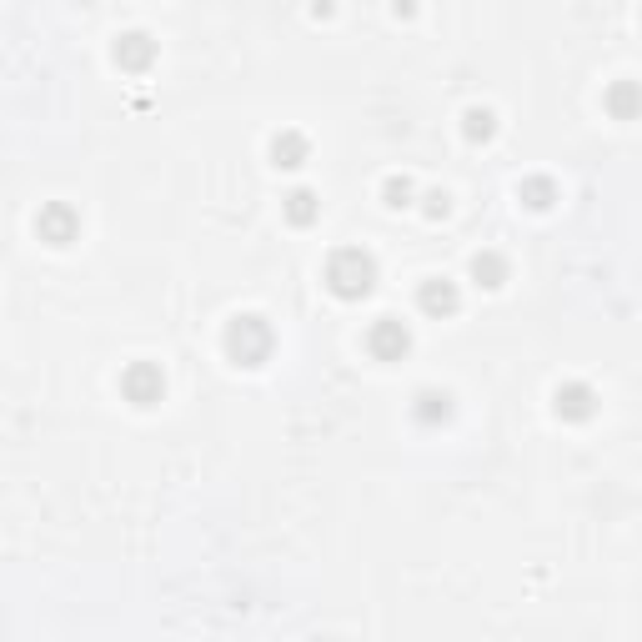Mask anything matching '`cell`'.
Wrapping results in <instances>:
<instances>
[{
	"label": "cell",
	"mask_w": 642,
	"mask_h": 642,
	"mask_svg": "<svg viewBox=\"0 0 642 642\" xmlns=\"http://www.w3.org/2000/svg\"><path fill=\"white\" fill-rule=\"evenodd\" d=\"M552 412H557L562 422H592L597 392H592L587 382H562V387L552 392Z\"/></svg>",
	"instance_id": "obj_7"
},
{
	"label": "cell",
	"mask_w": 642,
	"mask_h": 642,
	"mask_svg": "<svg viewBox=\"0 0 642 642\" xmlns=\"http://www.w3.org/2000/svg\"><path fill=\"white\" fill-rule=\"evenodd\" d=\"M372 286H377V256L372 251H362V246L332 251V261H327V291L332 296L362 301V296H372Z\"/></svg>",
	"instance_id": "obj_1"
},
{
	"label": "cell",
	"mask_w": 642,
	"mask_h": 642,
	"mask_svg": "<svg viewBox=\"0 0 642 642\" xmlns=\"http://www.w3.org/2000/svg\"><path fill=\"white\" fill-rule=\"evenodd\" d=\"M281 206H286V221H291V226H311V221L321 216V201H316V191H306V186H296Z\"/></svg>",
	"instance_id": "obj_13"
},
{
	"label": "cell",
	"mask_w": 642,
	"mask_h": 642,
	"mask_svg": "<svg viewBox=\"0 0 642 642\" xmlns=\"http://www.w3.org/2000/svg\"><path fill=\"white\" fill-rule=\"evenodd\" d=\"M517 201L532 206V211H547V206L557 201V181H552V176H527V181L517 186Z\"/></svg>",
	"instance_id": "obj_12"
},
{
	"label": "cell",
	"mask_w": 642,
	"mask_h": 642,
	"mask_svg": "<svg viewBox=\"0 0 642 642\" xmlns=\"http://www.w3.org/2000/svg\"><path fill=\"white\" fill-rule=\"evenodd\" d=\"M462 136H467L472 146H482V141H492V136H497V116H492L487 106H472V111L462 116Z\"/></svg>",
	"instance_id": "obj_15"
},
{
	"label": "cell",
	"mask_w": 642,
	"mask_h": 642,
	"mask_svg": "<svg viewBox=\"0 0 642 642\" xmlns=\"http://www.w3.org/2000/svg\"><path fill=\"white\" fill-rule=\"evenodd\" d=\"M306 161H311V141H306L301 131H281V136H271V166L296 171V166H306Z\"/></svg>",
	"instance_id": "obj_11"
},
{
	"label": "cell",
	"mask_w": 642,
	"mask_h": 642,
	"mask_svg": "<svg viewBox=\"0 0 642 642\" xmlns=\"http://www.w3.org/2000/svg\"><path fill=\"white\" fill-rule=\"evenodd\" d=\"M602 106H607L612 121H637L642 116V86L637 81H612L602 91Z\"/></svg>",
	"instance_id": "obj_10"
},
{
	"label": "cell",
	"mask_w": 642,
	"mask_h": 642,
	"mask_svg": "<svg viewBox=\"0 0 642 642\" xmlns=\"http://www.w3.org/2000/svg\"><path fill=\"white\" fill-rule=\"evenodd\" d=\"M36 231H41V241H46V246H71V241L81 236V216H76V206L51 201V206H41Z\"/></svg>",
	"instance_id": "obj_5"
},
{
	"label": "cell",
	"mask_w": 642,
	"mask_h": 642,
	"mask_svg": "<svg viewBox=\"0 0 642 642\" xmlns=\"http://www.w3.org/2000/svg\"><path fill=\"white\" fill-rule=\"evenodd\" d=\"M382 201H387L392 211L412 206V181H407V176H387V181H382Z\"/></svg>",
	"instance_id": "obj_16"
},
{
	"label": "cell",
	"mask_w": 642,
	"mask_h": 642,
	"mask_svg": "<svg viewBox=\"0 0 642 642\" xmlns=\"http://www.w3.org/2000/svg\"><path fill=\"white\" fill-rule=\"evenodd\" d=\"M452 392H437V387H427V392H417V402H412V422L417 427H447L452 422Z\"/></svg>",
	"instance_id": "obj_9"
},
{
	"label": "cell",
	"mask_w": 642,
	"mask_h": 642,
	"mask_svg": "<svg viewBox=\"0 0 642 642\" xmlns=\"http://www.w3.org/2000/svg\"><path fill=\"white\" fill-rule=\"evenodd\" d=\"M367 352L377 362H402L412 352V327H407V321H397V316H377L372 327H367Z\"/></svg>",
	"instance_id": "obj_3"
},
{
	"label": "cell",
	"mask_w": 642,
	"mask_h": 642,
	"mask_svg": "<svg viewBox=\"0 0 642 642\" xmlns=\"http://www.w3.org/2000/svg\"><path fill=\"white\" fill-rule=\"evenodd\" d=\"M472 281L487 286V291H497V286L507 281V261H502L497 251H477V256H472Z\"/></svg>",
	"instance_id": "obj_14"
},
{
	"label": "cell",
	"mask_w": 642,
	"mask_h": 642,
	"mask_svg": "<svg viewBox=\"0 0 642 642\" xmlns=\"http://www.w3.org/2000/svg\"><path fill=\"white\" fill-rule=\"evenodd\" d=\"M417 306H422L427 316H457V311H462V291H457V281H447V276H432V281H422V291H417Z\"/></svg>",
	"instance_id": "obj_8"
},
{
	"label": "cell",
	"mask_w": 642,
	"mask_h": 642,
	"mask_svg": "<svg viewBox=\"0 0 642 642\" xmlns=\"http://www.w3.org/2000/svg\"><path fill=\"white\" fill-rule=\"evenodd\" d=\"M111 61H116L121 71L141 76V71H151V66H156V41H151L146 31H126V36H116V46H111Z\"/></svg>",
	"instance_id": "obj_6"
},
{
	"label": "cell",
	"mask_w": 642,
	"mask_h": 642,
	"mask_svg": "<svg viewBox=\"0 0 642 642\" xmlns=\"http://www.w3.org/2000/svg\"><path fill=\"white\" fill-rule=\"evenodd\" d=\"M121 397H126L131 407H156V402L166 397V372H161L156 362H131V367L121 372Z\"/></svg>",
	"instance_id": "obj_4"
},
{
	"label": "cell",
	"mask_w": 642,
	"mask_h": 642,
	"mask_svg": "<svg viewBox=\"0 0 642 642\" xmlns=\"http://www.w3.org/2000/svg\"><path fill=\"white\" fill-rule=\"evenodd\" d=\"M221 347H226V357H231L236 367H266V357H271V347H276V332H271L266 316L246 311V316H231V321H226Z\"/></svg>",
	"instance_id": "obj_2"
},
{
	"label": "cell",
	"mask_w": 642,
	"mask_h": 642,
	"mask_svg": "<svg viewBox=\"0 0 642 642\" xmlns=\"http://www.w3.org/2000/svg\"><path fill=\"white\" fill-rule=\"evenodd\" d=\"M427 201H432V206H427V216H442V211H447V191H432Z\"/></svg>",
	"instance_id": "obj_17"
}]
</instances>
